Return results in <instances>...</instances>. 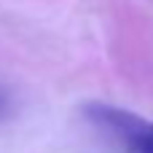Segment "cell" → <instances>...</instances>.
I'll return each mask as SVG.
<instances>
[{
  "label": "cell",
  "mask_w": 153,
  "mask_h": 153,
  "mask_svg": "<svg viewBox=\"0 0 153 153\" xmlns=\"http://www.w3.org/2000/svg\"><path fill=\"white\" fill-rule=\"evenodd\" d=\"M83 116L113 143H118L124 153H153V121L145 116H137L132 110L105 105V102H89L83 108Z\"/></svg>",
  "instance_id": "1"
}]
</instances>
